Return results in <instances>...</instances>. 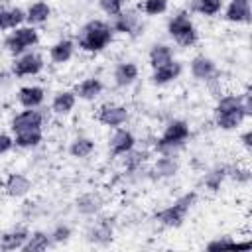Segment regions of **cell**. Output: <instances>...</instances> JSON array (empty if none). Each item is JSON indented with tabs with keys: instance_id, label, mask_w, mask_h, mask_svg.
I'll return each instance as SVG.
<instances>
[{
	"instance_id": "836d02e7",
	"label": "cell",
	"mask_w": 252,
	"mask_h": 252,
	"mask_svg": "<svg viewBox=\"0 0 252 252\" xmlns=\"http://www.w3.org/2000/svg\"><path fill=\"white\" fill-rule=\"evenodd\" d=\"M250 177H252L250 167L240 165V163H230V165H226V179H232V181H236L238 185H248V183H250Z\"/></svg>"
},
{
	"instance_id": "d6986e66",
	"label": "cell",
	"mask_w": 252,
	"mask_h": 252,
	"mask_svg": "<svg viewBox=\"0 0 252 252\" xmlns=\"http://www.w3.org/2000/svg\"><path fill=\"white\" fill-rule=\"evenodd\" d=\"M252 18L250 0H230L224 10V20L230 24H248Z\"/></svg>"
},
{
	"instance_id": "d6a6232c",
	"label": "cell",
	"mask_w": 252,
	"mask_h": 252,
	"mask_svg": "<svg viewBox=\"0 0 252 252\" xmlns=\"http://www.w3.org/2000/svg\"><path fill=\"white\" fill-rule=\"evenodd\" d=\"M191 10L201 14V16H207V18H213L217 14H220L222 10V0H193L191 2Z\"/></svg>"
},
{
	"instance_id": "603a6c76",
	"label": "cell",
	"mask_w": 252,
	"mask_h": 252,
	"mask_svg": "<svg viewBox=\"0 0 252 252\" xmlns=\"http://www.w3.org/2000/svg\"><path fill=\"white\" fill-rule=\"evenodd\" d=\"M43 142V128H28L14 132V146L22 150H32L37 148Z\"/></svg>"
},
{
	"instance_id": "9a60e30c",
	"label": "cell",
	"mask_w": 252,
	"mask_h": 252,
	"mask_svg": "<svg viewBox=\"0 0 252 252\" xmlns=\"http://www.w3.org/2000/svg\"><path fill=\"white\" fill-rule=\"evenodd\" d=\"M181 71H183V65H181L179 61L171 59L169 63H165V65H161V67H156V69L152 71L150 81H152L154 85H158V87H163V85H169V83H173L175 79H179Z\"/></svg>"
},
{
	"instance_id": "ac0fdd59",
	"label": "cell",
	"mask_w": 252,
	"mask_h": 252,
	"mask_svg": "<svg viewBox=\"0 0 252 252\" xmlns=\"http://www.w3.org/2000/svg\"><path fill=\"white\" fill-rule=\"evenodd\" d=\"M138 75H140V69H138V65L134 61H122L112 71L114 85L120 87V89H126V87L134 85L136 79H138Z\"/></svg>"
},
{
	"instance_id": "9c48e42d",
	"label": "cell",
	"mask_w": 252,
	"mask_h": 252,
	"mask_svg": "<svg viewBox=\"0 0 252 252\" xmlns=\"http://www.w3.org/2000/svg\"><path fill=\"white\" fill-rule=\"evenodd\" d=\"M112 30L114 33H122V35H138L142 30V22H140V14L132 8L122 10L118 16L112 18Z\"/></svg>"
},
{
	"instance_id": "3957f363",
	"label": "cell",
	"mask_w": 252,
	"mask_h": 252,
	"mask_svg": "<svg viewBox=\"0 0 252 252\" xmlns=\"http://www.w3.org/2000/svg\"><path fill=\"white\" fill-rule=\"evenodd\" d=\"M195 203H197V191H187V193L179 195L171 205L158 211L154 215V219L158 224H161L165 228H179L185 222V219Z\"/></svg>"
},
{
	"instance_id": "cb8c5ba5",
	"label": "cell",
	"mask_w": 252,
	"mask_h": 252,
	"mask_svg": "<svg viewBox=\"0 0 252 252\" xmlns=\"http://www.w3.org/2000/svg\"><path fill=\"white\" fill-rule=\"evenodd\" d=\"M30 236V230L26 228H14V230H6L0 234V250L12 252V250H22V246L26 244Z\"/></svg>"
},
{
	"instance_id": "e575fe53",
	"label": "cell",
	"mask_w": 252,
	"mask_h": 252,
	"mask_svg": "<svg viewBox=\"0 0 252 252\" xmlns=\"http://www.w3.org/2000/svg\"><path fill=\"white\" fill-rule=\"evenodd\" d=\"M71 234H73V230H71V226H69V224H65V222L55 224V226H53V230L49 232V236H51L53 244H65V242H69Z\"/></svg>"
},
{
	"instance_id": "5bb4252c",
	"label": "cell",
	"mask_w": 252,
	"mask_h": 252,
	"mask_svg": "<svg viewBox=\"0 0 252 252\" xmlns=\"http://www.w3.org/2000/svg\"><path fill=\"white\" fill-rule=\"evenodd\" d=\"M102 207H104V199L96 191H87L79 195L75 201V209L85 217H96L102 211Z\"/></svg>"
},
{
	"instance_id": "d590c367",
	"label": "cell",
	"mask_w": 252,
	"mask_h": 252,
	"mask_svg": "<svg viewBox=\"0 0 252 252\" xmlns=\"http://www.w3.org/2000/svg\"><path fill=\"white\" fill-rule=\"evenodd\" d=\"M142 12L146 16H159V14L167 12V0H144Z\"/></svg>"
},
{
	"instance_id": "d4e9b609",
	"label": "cell",
	"mask_w": 252,
	"mask_h": 252,
	"mask_svg": "<svg viewBox=\"0 0 252 252\" xmlns=\"http://www.w3.org/2000/svg\"><path fill=\"white\" fill-rule=\"evenodd\" d=\"M51 18V6L43 0H35L26 10V22L30 26H41Z\"/></svg>"
},
{
	"instance_id": "484cf974",
	"label": "cell",
	"mask_w": 252,
	"mask_h": 252,
	"mask_svg": "<svg viewBox=\"0 0 252 252\" xmlns=\"http://www.w3.org/2000/svg\"><path fill=\"white\" fill-rule=\"evenodd\" d=\"M177 171H179V161L175 159V156H159L152 167V173L158 179L173 177V175H177Z\"/></svg>"
},
{
	"instance_id": "8fae6325",
	"label": "cell",
	"mask_w": 252,
	"mask_h": 252,
	"mask_svg": "<svg viewBox=\"0 0 252 252\" xmlns=\"http://www.w3.org/2000/svg\"><path fill=\"white\" fill-rule=\"evenodd\" d=\"M136 148V136L126 128H114V134L108 138V152L112 158H120Z\"/></svg>"
},
{
	"instance_id": "52a82bcc",
	"label": "cell",
	"mask_w": 252,
	"mask_h": 252,
	"mask_svg": "<svg viewBox=\"0 0 252 252\" xmlns=\"http://www.w3.org/2000/svg\"><path fill=\"white\" fill-rule=\"evenodd\" d=\"M130 118V110L124 104H116V102H104L102 106H98L96 110V120L102 126L108 128H118L122 124H126Z\"/></svg>"
},
{
	"instance_id": "30bf717a",
	"label": "cell",
	"mask_w": 252,
	"mask_h": 252,
	"mask_svg": "<svg viewBox=\"0 0 252 252\" xmlns=\"http://www.w3.org/2000/svg\"><path fill=\"white\" fill-rule=\"evenodd\" d=\"M43 122H45V114L39 108H24L12 116L10 130L14 134L20 130H28V128H43Z\"/></svg>"
},
{
	"instance_id": "f1b7e54d",
	"label": "cell",
	"mask_w": 252,
	"mask_h": 252,
	"mask_svg": "<svg viewBox=\"0 0 252 252\" xmlns=\"http://www.w3.org/2000/svg\"><path fill=\"white\" fill-rule=\"evenodd\" d=\"M173 59V51L167 43H154L150 47V53H148V61H150V67L156 69V67H161L165 63H169Z\"/></svg>"
},
{
	"instance_id": "44dd1931",
	"label": "cell",
	"mask_w": 252,
	"mask_h": 252,
	"mask_svg": "<svg viewBox=\"0 0 252 252\" xmlns=\"http://www.w3.org/2000/svg\"><path fill=\"white\" fill-rule=\"evenodd\" d=\"M102 91H104V85L98 77H87L75 87V94L81 100H94L102 94Z\"/></svg>"
},
{
	"instance_id": "7a4b0ae2",
	"label": "cell",
	"mask_w": 252,
	"mask_h": 252,
	"mask_svg": "<svg viewBox=\"0 0 252 252\" xmlns=\"http://www.w3.org/2000/svg\"><path fill=\"white\" fill-rule=\"evenodd\" d=\"M189 136H191L189 124L185 120H181V118H173V120H169L165 124L163 132L154 142V150L159 156H175V152L185 146Z\"/></svg>"
},
{
	"instance_id": "4dcf8cb0",
	"label": "cell",
	"mask_w": 252,
	"mask_h": 252,
	"mask_svg": "<svg viewBox=\"0 0 252 252\" xmlns=\"http://www.w3.org/2000/svg\"><path fill=\"white\" fill-rule=\"evenodd\" d=\"M26 24V10L14 6V8H4L2 14V30H14Z\"/></svg>"
},
{
	"instance_id": "f546056e",
	"label": "cell",
	"mask_w": 252,
	"mask_h": 252,
	"mask_svg": "<svg viewBox=\"0 0 252 252\" xmlns=\"http://www.w3.org/2000/svg\"><path fill=\"white\" fill-rule=\"evenodd\" d=\"M224 179H226V165H217V167L209 169V171L203 175L201 183H203V187H205L207 191L217 193V191L220 189V185L224 183Z\"/></svg>"
},
{
	"instance_id": "6da1fadb",
	"label": "cell",
	"mask_w": 252,
	"mask_h": 252,
	"mask_svg": "<svg viewBox=\"0 0 252 252\" xmlns=\"http://www.w3.org/2000/svg\"><path fill=\"white\" fill-rule=\"evenodd\" d=\"M114 39V30L104 20H89L77 33L75 45L85 53H100L104 51Z\"/></svg>"
},
{
	"instance_id": "74e56055",
	"label": "cell",
	"mask_w": 252,
	"mask_h": 252,
	"mask_svg": "<svg viewBox=\"0 0 252 252\" xmlns=\"http://www.w3.org/2000/svg\"><path fill=\"white\" fill-rule=\"evenodd\" d=\"M205 248L211 250V252H215V250H226V248H236V240L230 238V236H219V238L207 242Z\"/></svg>"
},
{
	"instance_id": "f35d334b",
	"label": "cell",
	"mask_w": 252,
	"mask_h": 252,
	"mask_svg": "<svg viewBox=\"0 0 252 252\" xmlns=\"http://www.w3.org/2000/svg\"><path fill=\"white\" fill-rule=\"evenodd\" d=\"M12 148H14V136H10L6 132H0V156L8 154Z\"/></svg>"
},
{
	"instance_id": "60d3db41",
	"label": "cell",
	"mask_w": 252,
	"mask_h": 252,
	"mask_svg": "<svg viewBox=\"0 0 252 252\" xmlns=\"http://www.w3.org/2000/svg\"><path fill=\"white\" fill-rule=\"evenodd\" d=\"M2 14H4V8L0 6V30H2Z\"/></svg>"
},
{
	"instance_id": "ab89813d",
	"label": "cell",
	"mask_w": 252,
	"mask_h": 252,
	"mask_svg": "<svg viewBox=\"0 0 252 252\" xmlns=\"http://www.w3.org/2000/svg\"><path fill=\"white\" fill-rule=\"evenodd\" d=\"M240 142H242L244 150L250 152V150H252V130H244V132L240 134Z\"/></svg>"
},
{
	"instance_id": "7c38bea8",
	"label": "cell",
	"mask_w": 252,
	"mask_h": 252,
	"mask_svg": "<svg viewBox=\"0 0 252 252\" xmlns=\"http://www.w3.org/2000/svg\"><path fill=\"white\" fill-rule=\"evenodd\" d=\"M112 238H114V219L110 217L98 219L87 232V240L96 246H106L112 242Z\"/></svg>"
},
{
	"instance_id": "4316f807",
	"label": "cell",
	"mask_w": 252,
	"mask_h": 252,
	"mask_svg": "<svg viewBox=\"0 0 252 252\" xmlns=\"http://www.w3.org/2000/svg\"><path fill=\"white\" fill-rule=\"evenodd\" d=\"M94 148H96V146H94V140H93V138H89V136H77V138H73L71 144H69V154H71V158L87 159V158L93 156Z\"/></svg>"
},
{
	"instance_id": "ffe728a7",
	"label": "cell",
	"mask_w": 252,
	"mask_h": 252,
	"mask_svg": "<svg viewBox=\"0 0 252 252\" xmlns=\"http://www.w3.org/2000/svg\"><path fill=\"white\" fill-rule=\"evenodd\" d=\"M75 41L69 39V37H63V39H57L51 47H49V59L51 63L55 65H63L67 61H71L73 53H75Z\"/></svg>"
},
{
	"instance_id": "5b68a950",
	"label": "cell",
	"mask_w": 252,
	"mask_h": 252,
	"mask_svg": "<svg viewBox=\"0 0 252 252\" xmlns=\"http://www.w3.org/2000/svg\"><path fill=\"white\" fill-rule=\"evenodd\" d=\"M37 41H39V32L35 30V26H20V28H14L6 37H4V49L10 53V55H14V57H18V55H22V53H26V51H30L33 45H37Z\"/></svg>"
},
{
	"instance_id": "4fadbf2b",
	"label": "cell",
	"mask_w": 252,
	"mask_h": 252,
	"mask_svg": "<svg viewBox=\"0 0 252 252\" xmlns=\"http://www.w3.org/2000/svg\"><path fill=\"white\" fill-rule=\"evenodd\" d=\"M16 98L22 108H39L45 100V89L39 85H24L18 89Z\"/></svg>"
},
{
	"instance_id": "ba28073f",
	"label": "cell",
	"mask_w": 252,
	"mask_h": 252,
	"mask_svg": "<svg viewBox=\"0 0 252 252\" xmlns=\"http://www.w3.org/2000/svg\"><path fill=\"white\" fill-rule=\"evenodd\" d=\"M189 71H191L193 79H197L201 83H217V79H219L217 63L207 55H195L189 63Z\"/></svg>"
},
{
	"instance_id": "e0dca14e",
	"label": "cell",
	"mask_w": 252,
	"mask_h": 252,
	"mask_svg": "<svg viewBox=\"0 0 252 252\" xmlns=\"http://www.w3.org/2000/svg\"><path fill=\"white\" fill-rule=\"evenodd\" d=\"M246 118H248V112L244 110V106L224 110V112H215V124L220 130H236L238 126H242Z\"/></svg>"
},
{
	"instance_id": "83f0119b",
	"label": "cell",
	"mask_w": 252,
	"mask_h": 252,
	"mask_svg": "<svg viewBox=\"0 0 252 252\" xmlns=\"http://www.w3.org/2000/svg\"><path fill=\"white\" fill-rule=\"evenodd\" d=\"M49 246H53V240H51L49 232H45V230H33V232H30V236H28L26 244L22 246V250L24 252H43Z\"/></svg>"
},
{
	"instance_id": "1f68e13d",
	"label": "cell",
	"mask_w": 252,
	"mask_h": 252,
	"mask_svg": "<svg viewBox=\"0 0 252 252\" xmlns=\"http://www.w3.org/2000/svg\"><path fill=\"white\" fill-rule=\"evenodd\" d=\"M148 158H150V152L148 150H136V148H132L128 154H124V169L128 173H134V171H138L148 161Z\"/></svg>"
},
{
	"instance_id": "277c9868",
	"label": "cell",
	"mask_w": 252,
	"mask_h": 252,
	"mask_svg": "<svg viewBox=\"0 0 252 252\" xmlns=\"http://www.w3.org/2000/svg\"><path fill=\"white\" fill-rule=\"evenodd\" d=\"M167 33L181 47H191L199 39V32H197V28H195V24H193V20L189 18L187 12H177L173 18H169Z\"/></svg>"
},
{
	"instance_id": "2e32d148",
	"label": "cell",
	"mask_w": 252,
	"mask_h": 252,
	"mask_svg": "<svg viewBox=\"0 0 252 252\" xmlns=\"http://www.w3.org/2000/svg\"><path fill=\"white\" fill-rule=\"evenodd\" d=\"M32 191V181L24 173H10L4 181V193L12 199H22Z\"/></svg>"
},
{
	"instance_id": "8d00e7d4",
	"label": "cell",
	"mask_w": 252,
	"mask_h": 252,
	"mask_svg": "<svg viewBox=\"0 0 252 252\" xmlns=\"http://www.w3.org/2000/svg\"><path fill=\"white\" fill-rule=\"evenodd\" d=\"M124 4H126V0H98V8L110 18L118 16L124 10Z\"/></svg>"
},
{
	"instance_id": "b9f144b4",
	"label": "cell",
	"mask_w": 252,
	"mask_h": 252,
	"mask_svg": "<svg viewBox=\"0 0 252 252\" xmlns=\"http://www.w3.org/2000/svg\"><path fill=\"white\" fill-rule=\"evenodd\" d=\"M0 118H2V110H0Z\"/></svg>"
},
{
	"instance_id": "7402d4cb",
	"label": "cell",
	"mask_w": 252,
	"mask_h": 252,
	"mask_svg": "<svg viewBox=\"0 0 252 252\" xmlns=\"http://www.w3.org/2000/svg\"><path fill=\"white\" fill-rule=\"evenodd\" d=\"M75 104H77L75 91H67V89L65 91H57L53 100H51V112L57 114V116H67V114L73 112Z\"/></svg>"
},
{
	"instance_id": "8992f818",
	"label": "cell",
	"mask_w": 252,
	"mask_h": 252,
	"mask_svg": "<svg viewBox=\"0 0 252 252\" xmlns=\"http://www.w3.org/2000/svg\"><path fill=\"white\" fill-rule=\"evenodd\" d=\"M45 67V61L39 53L35 51H26L18 57H14L12 61V67H10V73L14 77H35L43 71Z\"/></svg>"
}]
</instances>
